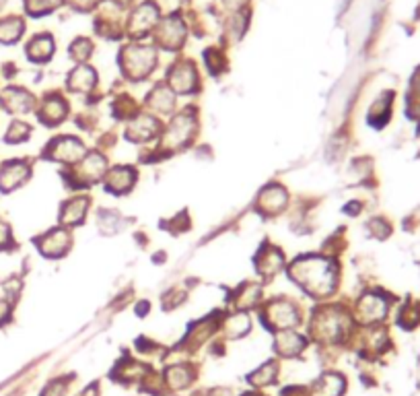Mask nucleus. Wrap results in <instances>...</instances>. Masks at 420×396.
<instances>
[{
	"label": "nucleus",
	"instance_id": "obj_1",
	"mask_svg": "<svg viewBox=\"0 0 420 396\" xmlns=\"http://www.w3.org/2000/svg\"><path fill=\"white\" fill-rule=\"evenodd\" d=\"M7 316V305L5 303H0V320H3Z\"/></svg>",
	"mask_w": 420,
	"mask_h": 396
}]
</instances>
